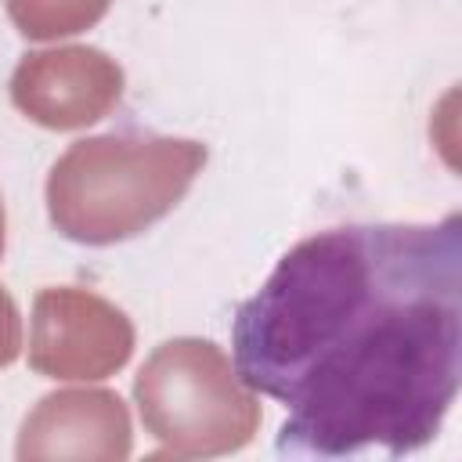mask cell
Returning a JSON list of instances; mask_svg holds the SVG:
<instances>
[{
  "label": "cell",
  "mask_w": 462,
  "mask_h": 462,
  "mask_svg": "<svg viewBox=\"0 0 462 462\" xmlns=\"http://www.w3.org/2000/svg\"><path fill=\"white\" fill-rule=\"evenodd\" d=\"M238 379L278 401V451L426 448L462 386V217L339 224L296 242L231 318Z\"/></svg>",
  "instance_id": "1"
}]
</instances>
